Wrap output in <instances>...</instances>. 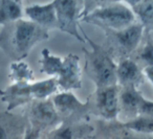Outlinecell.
Returning a JSON list of instances; mask_svg holds the SVG:
<instances>
[{
    "instance_id": "cell-7",
    "label": "cell",
    "mask_w": 153,
    "mask_h": 139,
    "mask_svg": "<svg viewBox=\"0 0 153 139\" xmlns=\"http://www.w3.org/2000/svg\"><path fill=\"white\" fill-rule=\"evenodd\" d=\"M120 89L121 87L119 85L97 89V110L104 119H117L120 113Z\"/></svg>"
},
{
    "instance_id": "cell-2",
    "label": "cell",
    "mask_w": 153,
    "mask_h": 139,
    "mask_svg": "<svg viewBox=\"0 0 153 139\" xmlns=\"http://www.w3.org/2000/svg\"><path fill=\"white\" fill-rule=\"evenodd\" d=\"M40 71L57 78L59 88L63 91L80 89L82 87L80 58L74 53L61 58L44 48L41 51Z\"/></svg>"
},
{
    "instance_id": "cell-3",
    "label": "cell",
    "mask_w": 153,
    "mask_h": 139,
    "mask_svg": "<svg viewBox=\"0 0 153 139\" xmlns=\"http://www.w3.org/2000/svg\"><path fill=\"white\" fill-rule=\"evenodd\" d=\"M80 19L105 30H122L137 22L132 10L121 1L99 2V5L82 12Z\"/></svg>"
},
{
    "instance_id": "cell-14",
    "label": "cell",
    "mask_w": 153,
    "mask_h": 139,
    "mask_svg": "<svg viewBox=\"0 0 153 139\" xmlns=\"http://www.w3.org/2000/svg\"><path fill=\"white\" fill-rule=\"evenodd\" d=\"M126 3L130 4L137 22L144 26L145 30H153V0H128Z\"/></svg>"
},
{
    "instance_id": "cell-22",
    "label": "cell",
    "mask_w": 153,
    "mask_h": 139,
    "mask_svg": "<svg viewBox=\"0 0 153 139\" xmlns=\"http://www.w3.org/2000/svg\"><path fill=\"white\" fill-rule=\"evenodd\" d=\"M143 73H144V75H146V78L150 81L151 84H153V66L145 67L144 69H143Z\"/></svg>"
},
{
    "instance_id": "cell-5",
    "label": "cell",
    "mask_w": 153,
    "mask_h": 139,
    "mask_svg": "<svg viewBox=\"0 0 153 139\" xmlns=\"http://www.w3.org/2000/svg\"><path fill=\"white\" fill-rule=\"evenodd\" d=\"M144 26L140 22L122 30H106L110 46L108 50L110 53L122 55V59H126V57L133 52L140 45L144 36Z\"/></svg>"
},
{
    "instance_id": "cell-6",
    "label": "cell",
    "mask_w": 153,
    "mask_h": 139,
    "mask_svg": "<svg viewBox=\"0 0 153 139\" xmlns=\"http://www.w3.org/2000/svg\"><path fill=\"white\" fill-rule=\"evenodd\" d=\"M53 4L57 14L58 30L74 37L80 42H85L78 28V20L81 16L79 2L74 0H56Z\"/></svg>"
},
{
    "instance_id": "cell-10",
    "label": "cell",
    "mask_w": 153,
    "mask_h": 139,
    "mask_svg": "<svg viewBox=\"0 0 153 139\" xmlns=\"http://www.w3.org/2000/svg\"><path fill=\"white\" fill-rule=\"evenodd\" d=\"M58 114L62 117H72L86 113L87 104H83L70 91H62L51 97Z\"/></svg>"
},
{
    "instance_id": "cell-15",
    "label": "cell",
    "mask_w": 153,
    "mask_h": 139,
    "mask_svg": "<svg viewBox=\"0 0 153 139\" xmlns=\"http://www.w3.org/2000/svg\"><path fill=\"white\" fill-rule=\"evenodd\" d=\"M23 10L20 1L0 0V25H7L14 21L22 19Z\"/></svg>"
},
{
    "instance_id": "cell-20",
    "label": "cell",
    "mask_w": 153,
    "mask_h": 139,
    "mask_svg": "<svg viewBox=\"0 0 153 139\" xmlns=\"http://www.w3.org/2000/svg\"><path fill=\"white\" fill-rule=\"evenodd\" d=\"M138 115L153 118V101L143 97L138 107Z\"/></svg>"
},
{
    "instance_id": "cell-4",
    "label": "cell",
    "mask_w": 153,
    "mask_h": 139,
    "mask_svg": "<svg viewBox=\"0 0 153 139\" xmlns=\"http://www.w3.org/2000/svg\"><path fill=\"white\" fill-rule=\"evenodd\" d=\"M84 37L91 46V50L83 49L86 55V71L94 82L97 89L117 85V65L110 51L94 43L86 34H84Z\"/></svg>"
},
{
    "instance_id": "cell-13",
    "label": "cell",
    "mask_w": 153,
    "mask_h": 139,
    "mask_svg": "<svg viewBox=\"0 0 153 139\" xmlns=\"http://www.w3.org/2000/svg\"><path fill=\"white\" fill-rule=\"evenodd\" d=\"M143 96L134 87H121L120 89V112L128 113L132 118L138 116V107Z\"/></svg>"
},
{
    "instance_id": "cell-19",
    "label": "cell",
    "mask_w": 153,
    "mask_h": 139,
    "mask_svg": "<svg viewBox=\"0 0 153 139\" xmlns=\"http://www.w3.org/2000/svg\"><path fill=\"white\" fill-rule=\"evenodd\" d=\"M74 138V134H72V130L69 126L63 123L59 126L57 129L51 132V139H72Z\"/></svg>"
},
{
    "instance_id": "cell-9",
    "label": "cell",
    "mask_w": 153,
    "mask_h": 139,
    "mask_svg": "<svg viewBox=\"0 0 153 139\" xmlns=\"http://www.w3.org/2000/svg\"><path fill=\"white\" fill-rule=\"evenodd\" d=\"M27 20L36 23L44 30H58L57 14L53 1L47 4H33L23 10Z\"/></svg>"
},
{
    "instance_id": "cell-17",
    "label": "cell",
    "mask_w": 153,
    "mask_h": 139,
    "mask_svg": "<svg viewBox=\"0 0 153 139\" xmlns=\"http://www.w3.org/2000/svg\"><path fill=\"white\" fill-rule=\"evenodd\" d=\"M122 126L136 133L153 134V118L138 115L132 119L123 122Z\"/></svg>"
},
{
    "instance_id": "cell-23",
    "label": "cell",
    "mask_w": 153,
    "mask_h": 139,
    "mask_svg": "<svg viewBox=\"0 0 153 139\" xmlns=\"http://www.w3.org/2000/svg\"><path fill=\"white\" fill-rule=\"evenodd\" d=\"M0 139H9L7 138V134L5 132V130L3 129V126H0Z\"/></svg>"
},
{
    "instance_id": "cell-21",
    "label": "cell",
    "mask_w": 153,
    "mask_h": 139,
    "mask_svg": "<svg viewBox=\"0 0 153 139\" xmlns=\"http://www.w3.org/2000/svg\"><path fill=\"white\" fill-rule=\"evenodd\" d=\"M39 135H40V130L38 128H28L25 132L23 139H39Z\"/></svg>"
},
{
    "instance_id": "cell-12",
    "label": "cell",
    "mask_w": 153,
    "mask_h": 139,
    "mask_svg": "<svg viewBox=\"0 0 153 139\" xmlns=\"http://www.w3.org/2000/svg\"><path fill=\"white\" fill-rule=\"evenodd\" d=\"M117 85L120 87H134L137 88L144 83L145 76L138 65L133 60L126 58L122 59L117 68Z\"/></svg>"
},
{
    "instance_id": "cell-8",
    "label": "cell",
    "mask_w": 153,
    "mask_h": 139,
    "mask_svg": "<svg viewBox=\"0 0 153 139\" xmlns=\"http://www.w3.org/2000/svg\"><path fill=\"white\" fill-rule=\"evenodd\" d=\"M1 101L7 105V111L26 105L35 99L33 83H13L3 90H0Z\"/></svg>"
},
{
    "instance_id": "cell-16",
    "label": "cell",
    "mask_w": 153,
    "mask_h": 139,
    "mask_svg": "<svg viewBox=\"0 0 153 139\" xmlns=\"http://www.w3.org/2000/svg\"><path fill=\"white\" fill-rule=\"evenodd\" d=\"M9 72V78L13 83H30L35 81L34 72L25 62H13L10 66Z\"/></svg>"
},
{
    "instance_id": "cell-18",
    "label": "cell",
    "mask_w": 153,
    "mask_h": 139,
    "mask_svg": "<svg viewBox=\"0 0 153 139\" xmlns=\"http://www.w3.org/2000/svg\"><path fill=\"white\" fill-rule=\"evenodd\" d=\"M138 58L145 64V67L153 66V40L149 34L144 46L138 53Z\"/></svg>"
},
{
    "instance_id": "cell-1",
    "label": "cell",
    "mask_w": 153,
    "mask_h": 139,
    "mask_svg": "<svg viewBox=\"0 0 153 139\" xmlns=\"http://www.w3.org/2000/svg\"><path fill=\"white\" fill-rule=\"evenodd\" d=\"M48 30L23 18L7 24L0 32V48L15 62L21 61L41 41L47 40Z\"/></svg>"
},
{
    "instance_id": "cell-11",
    "label": "cell",
    "mask_w": 153,
    "mask_h": 139,
    "mask_svg": "<svg viewBox=\"0 0 153 139\" xmlns=\"http://www.w3.org/2000/svg\"><path fill=\"white\" fill-rule=\"evenodd\" d=\"M32 121L35 128L40 130L42 126H49L58 122L60 115L58 114L51 98L44 101H35L30 109Z\"/></svg>"
}]
</instances>
